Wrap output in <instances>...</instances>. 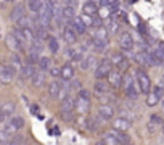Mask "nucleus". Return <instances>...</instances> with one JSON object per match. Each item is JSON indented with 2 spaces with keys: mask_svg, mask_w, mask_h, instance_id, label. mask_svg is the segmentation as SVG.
<instances>
[{
  "mask_svg": "<svg viewBox=\"0 0 164 145\" xmlns=\"http://www.w3.org/2000/svg\"><path fill=\"white\" fill-rule=\"evenodd\" d=\"M101 5L110 7V10L114 13L119 10V0H101Z\"/></svg>",
  "mask_w": 164,
  "mask_h": 145,
  "instance_id": "nucleus-34",
  "label": "nucleus"
},
{
  "mask_svg": "<svg viewBox=\"0 0 164 145\" xmlns=\"http://www.w3.org/2000/svg\"><path fill=\"white\" fill-rule=\"evenodd\" d=\"M23 126H24V119H23L21 116H11V118L5 123V126H3L2 137H10V135L16 134L20 129H23Z\"/></svg>",
  "mask_w": 164,
  "mask_h": 145,
  "instance_id": "nucleus-1",
  "label": "nucleus"
},
{
  "mask_svg": "<svg viewBox=\"0 0 164 145\" xmlns=\"http://www.w3.org/2000/svg\"><path fill=\"white\" fill-rule=\"evenodd\" d=\"M61 16H63V20L71 21L73 18L76 16V7H74V5H64V7H61Z\"/></svg>",
  "mask_w": 164,
  "mask_h": 145,
  "instance_id": "nucleus-22",
  "label": "nucleus"
},
{
  "mask_svg": "<svg viewBox=\"0 0 164 145\" xmlns=\"http://www.w3.org/2000/svg\"><path fill=\"white\" fill-rule=\"evenodd\" d=\"M119 45L124 52H132L134 50V37L130 32H122L119 36Z\"/></svg>",
  "mask_w": 164,
  "mask_h": 145,
  "instance_id": "nucleus-10",
  "label": "nucleus"
},
{
  "mask_svg": "<svg viewBox=\"0 0 164 145\" xmlns=\"http://www.w3.org/2000/svg\"><path fill=\"white\" fill-rule=\"evenodd\" d=\"M76 53H77V50H76V49H73V47H69V49L66 50V57H68V58H73Z\"/></svg>",
  "mask_w": 164,
  "mask_h": 145,
  "instance_id": "nucleus-40",
  "label": "nucleus"
},
{
  "mask_svg": "<svg viewBox=\"0 0 164 145\" xmlns=\"http://www.w3.org/2000/svg\"><path fill=\"white\" fill-rule=\"evenodd\" d=\"M135 82H137L138 90L142 93H148L151 90V79H150V76L147 74V71H143L142 68H138L137 71H135Z\"/></svg>",
  "mask_w": 164,
  "mask_h": 145,
  "instance_id": "nucleus-2",
  "label": "nucleus"
},
{
  "mask_svg": "<svg viewBox=\"0 0 164 145\" xmlns=\"http://www.w3.org/2000/svg\"><path fill=\"white\" fill-rule=\"evenodd\" d=\"M31 82H32V86L34 87H42L45 84V74H44V71H37V73H34L31 76Z\"/></svg>",
  "mask_w": 164,
  "mask_h": 145,
  "instance_id": "nucleus-23",
  "label": "nucleus"
},
{
  "mask_svg": "<svg viewBox=\"0 0 164 145\" xmlns=\"http://www.w3.org/2000/svg\"><path fill=\"white\" fill-rule=\"evenodd\" d=\"M118 29H119V23H118V20L111 18V21H110V27H108V32H116Z\"/></svg>",
  "mask_w": 164,
  "mask_h": 145,
  "instance_id": "nucleus-38",
  "label": "nucleus"
},
{
  "mask_svg": "<svg viewBox=\"0 0 164 145\" xmlns=\"http://www.w3.org/2000/svg\"><path fill=\"white\" fill-rule=\"evenodd\" d=\"M37 65H39L40 71H48L50 66H51V60H50V57H40Z\"/></svg>",
  "mask_w": 164,
  "mask_h": 145,
  "instance_id": "nucleus-31",
  "label": "nucleus"
},
{
  "mask_svg": "<svg viewBox=\"0 0 164 145\" xmlns=\"http://www.w3.org/2000/svg\"><path fill=\"white\" fill-rule=\"evenodd\" d=\"M7 47L10 49V52L11 53H20L21 50H23V45H21V42L16 39V36L15 34H10V36H7Z\"/></svg>",
  "mask_w": 164,
  "mask_h": 145,
  "instance_id": "nucleus-11",
  "label": "nucleus"
},
{
  "mask_svg": "<svg viewBox=\"0 0 164 145\" xmlns=\"http://www.w3.org/2000/svg\"><path fill=\"white\" fill-rule=\"evenodd\" d=\"M79 18H81V20H82V23H84V24H85L87 27L93 26V16H88V15H84V13H82V15L79 16Z\"/></svg>",
  "mask_w": 164,
  "mask_h": 145,
  "instance_id": "nucleus-37",
  "label": "nucleus"
},
{
  "mask_svg": "<svg viewBox=\"0 0 164 145\" xmlns=\"http://www.w3.org/2000/svg\"><path fill=\"white\" fill-rule=\"evenodd\" d=\"M63 39H64V42H66V44L73 45L74 42L77 40V34L74 32L73 27L68 26V27H64V29H63Z\"/></svg>",
  "mask_w": 164,
  "mask_h": 145,
  "instance_id": "nucleus-19",
  "label": "nucleus"
},
{
  "mask_svg": "<svg viewBox=\"0 0 164 145\" xmlns=\"http://www.w3.org/2000/svg\"><path fill=\"white\" fill-rule=\"evenodd\" d=\"M16 71L11 68V65H0V81L3 84H10L15 77Z\"/></svg>",
  "mask_w": 164,
  "mask_h": 145,
  "instance_id": "nucleus-8",
  "label": "nucleus"
},
{
  "mask_svg": "<svg viewBox=\"0 0 164 145\" xmlns=\"http://www.w3.org/2000/svg\"><path fill=\"white\" fill-rule=\"evenodd\" d=\"M113 129L114 131H122V132H127V131L130 129V121L127 118H116L113 121Z\"/></svg>",
  "mask_w": 164,
  "mask_h": 145,
  "instance_id": "nucleus-15",
  "label": "nucleus"
},
{
  "mask_svg": "<svg viewBox=\"0 0 164 145\" xmlns=\"http://www.w3.org/2000/svg\"><path fill=\"white\" fill-rule=\"evenodd\" d=\"M110 63L113 65V66H116V69H119V71H125V69L129 68L127 58H125V55L121 53V52H114L113 55H111Z\"/></svg>",
  "mask_w": 164,
  "mask_h": 145,
  "instance_id": "nucleus-5",
  "label": "nucleus"
},
{
  "mask_svg": "<svg viewBox=\"0 0 164 145\" xmlns=\"http://www.w3.org/2000/svg\"><path fill=\"white\" fill-rule=\"evenodd\" d=\"M159 126H162V118H159V115H151L150 116V123H148L150 132H154Z\"/></svg>",
  "mask_w": 164,
  "mask_h": 145,
  "instance_id": "nucleus-25",
  "label": "nucleus"
},
{
  "mask_svg": "<svg viewBox=\"0 0 164 145\" xmlns=\"http://www.w3.org/2000/svg\"><path fill=\"white\" fill-rule=\"evenodd\" d=\"M60 3H61V7H64V5H73V0H60Z\"/></svg>",
  "mask_w": 164,
  "mask_h": 145,
  "instance_id": "nucleus-43",
  "label": "nucleus"
},
{
  "mask_svg": "<svg viewBox=\"0 0 164 145\" xmlns=\"http://www.w3.org/2000/svg\"><path fill=\"white\" fill-rule=\"evenodd\" d=\"M98 116H100L103 121L113 119V116H114V108H113L111 105H100V108H98Z\"/></svg>",
  "mask_w": 164,
  "mask_h": 145,
  "instance_id": "nucleus-12",
  "label": "nucleus"
},
{
  "mask_svg": "<svg viewBox=\"0 0 164 145\" xmlns=\"http://www.w3.org/2000/svg\"><path fill=\"white\" fill-rule=\"evenodd\" d=\"M161 105H162V110H164V100H162V102H161Z\"/></svg>",
  "mask_w": 164,
  "mask_h": 145,
  "instance_id": "nucleus-47",
  "label": "nucleus"
},
{
  "mask_svg": "<svg viewBox=\"0 0 164 145\" xmlns=\"http://www.w3.org/2000/svg\"><path fill=\"white\" fill-rule=\"evenodd\" d=\"M82 11H84V15H88V16H95L97 13H98V5L97 3H93V2H87L82 5Z\"/></svg>",
  "mask_w": 164,
  "mask_h": 145,
  "instance_id": "nucleus-21",
  "label": "nucleus"
},
{
  "mask_svg": "<svg viewBox=\"0 0 164 145\" xmlns=\"http://www.w3.org/2000/svg\"><path fill=\"white\" fill-rule=\"evenodd\" d=\"M147 105L148 106H154V105H158L159 102L162 100V97H164V87L162 86H154L151 90H150L147 93Z\"/></svg>",
  "mask_w": 164,
  "mask_h": 145,
  "instance_id": "nucleus-4",
  "label": "nucleus"
},
{
  "mask_svg": "<svg viewBox=\"0 0 164 145\" xmlns=\"http://www.w3.org/2000/svg\"><path fill=\"white\" fill-rule=\"evenodd\" d=\"M122 76H124L122 71H119V69H111L110 74L106 76V81L113 89H119L122 86Z\"/></svg>",
  "mask_w": 164,
  "mask_h": 145,
  "instance_id": "nucleus-7",
  "label": "nucleus"
},
{
  "mask_svg": "<svg viewBox=\"0 0 164 145\" xmlns=\"http://www.w3.org/2000/svg\"><path fill=\"white\" fill-rule=\"evenodd\" d=\"M60 77H61L64 82H71L74 79V66L73 65L66 63L64 66H61V74H60Z\"/></svg>",
  "mask_w": 164,
  "mask_h": 145,
  "instance_id": "nucleus-17",
  "label": "nucleus"
},
{
  "mask_svg": "<svg viewBox=\"0 0 164 145\" xmlns=\"http://www.w3.org/2000/svg\"><path fill=\"white\" fill-rule=\"evenodd\" d=\"M95 145H105V142H103V140H98V142H95Z\"/></svg>",
  "mask_w": 164,
  "mask_h": 145,
  "instance_id": "nucleus-44",
  "label": "nucleus"
},
{
  "mask_svg": "<svg viewBox=\"0 0 164 145\" xmlns=\"http://www.w3.org/2000/svg\"><path fill=\"white\" fill-rule=\"evenodd\" d=\"M162 132H164V121H162Z\"/></svg>",
  "mask_w": 164,
  "mask_h": 145,
  "instance_id": "nucleus-48",
  "label": "nucleus"
},
{
  "mask_svg": "<svg viewBox=\"0 0 164 145\" xmlns=\"http://www.w3.org/2000/svg\"><path fill=\"white\" fill-rule=\"evenodd\" d=\"M60 89H61V84H60L58 79H51V81L48 82V86H47V90H48L50 97H58Z\"/></svg>",
  "mask_w": 164,
  "mask_h": 145,
  "instance_id": "nucleus-20",
  "label": "nucleus"
},
{
  "mask_svg": "<svg viewBox=\"0 0 164 145\" xmlns=\"http://www.w3.org/2000/svg\"><path fill=\"white\" fill-rule=\"evenodd\" d=\"M101 123L103 119L100 116H90V118H87V131H92V132H97V131L101 129Z\"/></svg>",
  "mask_w": 164,
  "mask_h": 145,
  "instance_id": "nucleus-16",
  "label": "nucleus"
},
{
  "mask_svg": "<svg viewBox=\"0 0 164 145\" xmlns=\"http://www.w3.org/2000/svg\"><path fill=\"white\" fill-rule=\"evenodd\" d=\"M21 145H29V143H21Z\"/></svg>",
  "mask_w": 164,
  "mask_h": 145,
  "instance_id": "nucleus-50",
  "label": "nucleus"
},
{
  "mask_svg": "<svg viewBox=\"0 0 164 145\" xmlns=\"http://www.w3.org/2000/svg\"><path fill=\"white\" fill-rule=\"evenodd\" d=\"M76 110V99L68 95L64 100H61V113H73Z\"/></svg>",
  "mask_w": 164,
  "mask_h": 145,
  "instance_id": "nucleus-14",
  "label": "nucleus"
},
{
  "mask_svg": "<svg viewBox=\"0 0 164 145\" xmlns=\"http://www.w3.org/2000/svg\"><path fill=\"white\" fill-rule=\"evenodd\" d=\"M69 92H71V90H69V86H68V84H64V86H61V89H60V92H58V99L64 100L68 97Z\"/></svg>",
  "mask_w": 164,
  "mask_h": 145,
  "instance_id": "nucleus-36",
  "label": "nucleus"
},
{
  "mask_svg": "<svg viewBox=\"0 0 164 145\" xmlns=\"http://www.w3.org/2000/svg\"><path fill=\"white\" fill-rule=\"evenodd\" d=\"M88 2H93V3H97V2H101V0H88Z\"/></svg>",
  "mask_w": 164,
  "mask_h": 145,
  "instance_id": "nucleus-45",
  "label": "nucleus"
},
{
  "mask_svg": "<svg viewBox=\"0 0 164 145\" xmlns=\"http://www.w3.org/2000/svg\"><path fill=\"white\" fill-rule=\"evenodd\" d=\"M106 84L101 81V79H97L95 84H93V93L98 97V99H101V97H105L106 95Z\"/></svg>",
  "mask_w": 164,
  "mask_h": 145,
  "instance_id": "nucleus-18",
  "label": "nucleus"
},
{
  "mask_svg": "<svg viewBox=\"0 0 164 145\" xmlns=\"http://www.w3.org/2000/svg\"><path fill=\"white\" fill-rule=\"evenodd\" d=\"M113 134L118 137V140L121 143H127V142H130V137L127 135V132H122V131H114L113 129Z\"/></svg>",
  "mask_w": 164,
  "mask_h": 145,
  "instance_id": "nucleus-35",
  "label": "nucleus"
},
{
  "mask_svg": "<svg viewBox=\"0 0 164 145\" xmlns=\"http://www.w3.org/2000/svg\"><path fill=\"white\" fill-rule=\"evenodd\" d=\"M111 68H113V65L110 63V60H101V61L97 65L95 77H97V79H103V77H106L108 74H110Z\"/></svg>",
  "mask_w": 164,
  "mask_h": 145,
  "instance_id": "nucleus-9",
  "label": "nucleus"
},
{
  "mask_svg": "<svg viewBox=\"0 0 164 145\" xmlns=\"http://www.w3.org/2000/svg\"><path fill=\"white\" fill-rule=\"evenodd\" d=\"M93 37H97V39H100V40H105V42H108V29H106L105 26L97 27L95 36H93Z\"/></svg>",
  "mask_w": 164,
  "mask_h": 145,
  "instance_id": "nucleus-32",
  "label": "nucleus"
},
{
  "mask_svg": "<svg viewBox=\"0 0 164 145\" xmlns=\"http://www.w3.org/2000/svg\"><path fill=\"white\" fill-rule=\"evenodd\" d=\"M103 142H105V145H121V142L113 132H108L103 135Z\"/></svg>",
  "mask_w": 164,
  "mask_h": 145,
  "instance_id": "nucleus-30",
  "label": "nucleus"
},
{
  "mask_svg": "<svg viewBox=\"0 0 164 145\" xmlns=\"http://www.w3.org/2000/svg\"><path fill=\"white\" fill-rule=\"evenodd\" d=\"M69 27H73L74 29V32H76L77 36H81V34H84V32L87 31V26L82 23V20L79 16H74L71 21H69Z\"/></svg>",
  "mask_w": 164,
  "mask_h": 145,
  "instance_id": "nucleus-13",
  "label": "nucleus"
},
{
  "mask_svg": "<svg viewBox=\"0 0 164 145\" xmlns=\"http://www.w3.org/2000/svg\"><path fill=\"white\" fill-rule=\"evenodd\" d=\"M42 8H44V2L42 0H29V10L32 13H39L42 11Z\"/></svg>",
  "mask_w": 164,
  "mask_h": 145,
  "instance_id": "nucleus-29",
  "label": "nucleus"
},
{
  "mask_svg": "<svg viewBox=\"0 0 164 145\" xmlns=\"http://www.w3.org/2000/svg\"><path fill=\"white\" fill-rule=\"evenodd\" d=\"M20 71H21V77H23V79H31V76L34 74L31 63H23V66H21Z\"/></svg>",
  "mask_w": 164,
  "mask_h": 145,
  "instance_id": "nucleus-28",
  "label": "nucleus"
},
{
  "mask_svg": "<svg viewBox=\"0 0 164 145\" xmlns=\"http://www.w3.org/2000/svg\"><path fill=\"white\" fill-rule=\"evenodd\" d=\"M5 2H13V0H5Z\"/></svg>",
  "mask_w": 164,
  "mask_h": 145,
  "instance_id": "nucleus-49",
  "label": "nucleus"
},
{
  "mask_svg": "<svg viewBox=\"0 0 164 145\" xmlns=\"http://www.w3.org/2000/svg\"><path fill=\"white\" fill-rule=\"evenodd\" d=\"M90 90L87 89H81L77 92V99H76V106L79 108L81 113H85V111L90 108Z\"/></svg>",
  "mask_w": 164,
  "mask_h": 145,
  "instance_id": "nucleus-3",
  "label": "nucleus"
},
{
  "mask_svg": "<svg viewBox=\"0 0 164 145\" xmlns=\"http://www.w3.org/2000/svg\"><path fill=\"white\" fill-rule=\"evenodd\" d=\"M24 15H26V8L23 7V5H16V7L11 10V13H10V20L16 23L20 18H23Z\"/></svg>",
  "mask_w": 164,
  "mask_h": 145,
  "instance_id": "nucleus-24",
  "label": "nucleus"
},
{
  "mask_svg": "<svg viewBox=\"0 0 164 145\" xmlns=\"http://www.w3.org/2000/svg\"><path fill=\"white\" fill-rule=\"evenodd\" d=\"M21 140H23V137H16V139L10 140V142H7L5 145H21Z\"/></svg>",
  "mask_w": 164,
  "mask_h": 145,
  "instance_id": "nucleus-41",
  "label": "nucleus"
},
{
  "mask_svg": "<svg viewBox=\"0 0 164 145\" xmlns=\"http://www.w3.org/2000/svg\"><path fill=\"white\" fill-rule=\"evenodd\" d=\"M121 145H134L132 142H127V143H121Z\"/></svg>",
  "mask_w": 164,
  "mask_h": 145,
  "instance_id": "nucleus-46",
  "label": "nucleus"
},
{
  "mask_svg": "<svg viewBox=\"0 0 164 145\" xmlns=\"http://www.w3.org/2000/svg\"><path fill=\"white\" fill-rule=\"evenodd\" d=\"M48 73H50V76L53 77V79H57V77H60V74H61V68H57V66H50Z\"/></svg>",
  "mask_w": 164,
  "mask_h": 145,
  "instance_id": "nucleus-39",
  "label": "nucleus"
},
{
  "mask_svg": "<svg viewBox=\"0 0 164 145\" xmlns=\"http://www.w3.org/2000/svg\"><path fill=\"white\" fill-rule=\"evenodd\" d=\"M111 13H113V11L110 10V7L101 5V7H98V13H97V15L100 18H103V20H106V18H111Z\"/></svg>",
  "mask_w": 164,
  "mask_h": 145,
  "instance_id": "nucleus-33",
  "label": "nucleus"
},
{
  "mask_svg": "<svg viewBox=\"0 0 164 145\" xmlns=\"http://www.w3.org/2000/svg\"><path fill=\"white\" fill-rule=\"evenodd\" d=\"M88 44L92 45L93 50H97V52H103V50H105V47L108 45V42L100 40V39H97V37H92V39L88 40Z\"/></svg>",
  "mask_w": 164,
  "mask_h": 145,
  "instance_id": "nucleus-26",
  "label": "nucleus"
},
{
  "mask_svg": "<svg viewBox=\"0 0 164 145\" xmlns=\"http://www.w3.org/2000/svg\"><path fill=\"white\" fill-rule=\"evenodd\" d=\"M31 113H32V115H36V116L39 115V113H40V108H39V105H32V106H31Z\"/></svg>",
  "mask_w": 164,
  "mask_h": 145,
  "instance_id": "nucleus-42",
  "label": "nucleus"
},
{
  "mask_svg": "<svg viewBox=\"0 0 164 145\" xmlns=\"http://www.w3.org/2000/svg\"><path fill=\"white\" fill-rule=\"evenodd\" d=\"M47 45H48V50L51 53H58L60 52V42H58L57 37L50 36V39L47 40Z\"/></svg>",
  "mask_w": 164,
  "mask_h": 145,
  "instance_id": "nucleus-27",
  "label": "nucleus"
},
{
  "mask_svg": "<svg viewBox=\"0 0 164 145\" xmlns=\"http://www.w3.org/2000/svg\"><path fill=\"white\" fill-rule=\"evenodd\" d=\"M15 110H16L15 102H5V103L0 105V123H5L8 118H11Z\"/></svg>",
  "mask_w": 164,
  "mask_h": 145,
  "instance_id": "nucleus-6",
  "label": "nucleus"
}]
</instances>
